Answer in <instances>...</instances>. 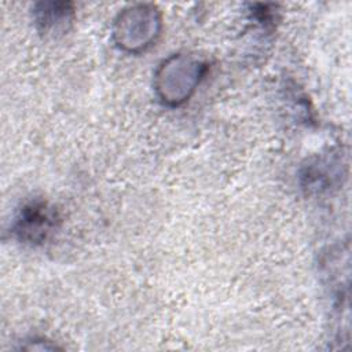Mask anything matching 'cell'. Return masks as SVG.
<instances>
[{"instance_id": "cell-2", "label": "cell", "mask_w": 352, "mask_h": 352, "mask_svg": "<svg viewBox=\"0 0 352 352\" xmlns=\"http://www.w3.org/2000/svg\"><path fill=\"white\" fill-rule=\"evenodd\" d=\"M58 216L45 204H32L26 206L16 223V232L30 242H41L56 227Z\"/></svg>"}, {"instance_id": "cell-1", "label": "cell", "mask_w": 352, "mask_h": 352, "mask_svg": "<svg viewBox=\"0 0 352 352\" xmlns=\"http://www.w3.org/2000/svg\"><path fill=\"white\" fill-rule=\"evenodd\" d=\"M206 72V66L194 58L175 55L162 63L157 73V91L164 102L179 104L190 98Z\"/></svg>"}]
</instances>
